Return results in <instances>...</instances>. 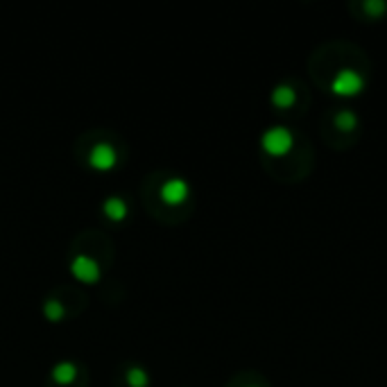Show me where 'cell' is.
<instances>
[{"label":"cell","instance_id":"obj_1","mask_svg":"<svg viewBox=\"0 0 387 387\" xmlns=\"http://www.w3.org/2000/svg\"><path fill=\"white\" fill-rule=\"evenodd\" d=\"M261 147L267 156H274V159H281L288 156L293 152L295 147V134L293 129H288L283 125H274V127H267L263 136H261Z\"/></svg>","mask_w":387,"mask_h":387},{"label":"cell","instance_id":"obj_7","mask_svg":"<svg viewBox=\"0 0 387 387\" xmlns=\"http://www.w3.org/2000/svg\"><path fill=\"white\" fill-rule=\"evenodd\" d=\"M78 376H80V369L73 360H59L55 367L50 369V379L55 381V385H61V387L73 385L78 381Z\"/></svg>","mask_w":387,"mask_h":387},{"label":"cell","instance_id":"obj_8","mask_svg":"<svg viewBox=\"0 0 387 387\" xmlns=\"http://www.w3.org/2000/svg\"><path fill=\"white\" fill-rule=\"evenodd\" d=\"M270 102L276 106V109H290L297 102V91L295 86L290 84H276L272 93H270Z\"/></svg>","mask_w":387,"mask_h":387},{"label":"cell","instance_id":"obj_2","mask_svg":"<svg viewBox=\"0 0 387 387\" xmlns=\"http://www.w3.org/2000/svg\"><path fill=\"white\" fill-rule=\"evenodd\" d=\"M364 86H367V80L356 68H340L336 78L331 80V91L338 98H356V95L364 91Z\"/></svg>","mask_w":387,"mask_h":387},{"label":"cell","instance_id":"obj_11","mask_svg":"<svg viewBox=\"0 0 387 387\" xmlns=\"http://www.w3.org/2000/svg\"><path fill=\"white\" fill-rule=\"evenodd\" d=\"M125 381L129 387H149V371L138 367V364H134V367H129L127 374H125Z\"/></svg>","mask_w":387,"mask_h":387},{"label":"cell","instance_id":"obj_13","mask_svg":"<svg viewBox=\"0 0 387 387\" xmlns=\"http://www.w3.org/2000/svg\"><path fill=\"white\" fill-rule=\"evenodd\" d=\"M247 387H261V385H247Z\"/></svg>","mask_w":387,"mask_h":387},{"label":"cell","instance_id":"obj_9","mask_svg":"<svg viewBox=\"0 0 387 387\" xmlns=\"http://www.w3.org/2000/svg\"><path fill=\"white\" fill-rule=\"evenodd\" d=\"M333 123H336V127L340 129V132L349 134V132H353V129L360 125V118H358V113L353 109H340L336 113V118H333Z\"/></svg>","mask_w":387,"mask_h":387},{"label":"cell","instance_id":"obj_4","mask_svg":"<svg viewBox=\"0 0 387 387\" xmlns=\"http://www.w3.org/2000/svg\"><path fill=\"white\" fill-rule=\"evenodd\" d=\"M159 197L166 207H181L190 197V184L184 177H168L159 188Z\"/></svg>","mask_w":387,"mask_h":387},{"label":"cell","instance_id":"obj_3","mask_svg":"<svg viewBox=\"0 0 387 387\" xmlns=\"http://www.w3.org/2000/svg\"><path fill=\"white\" fill-rule=\"evenodd\" d=\"M70 274L82 283H98L102 276V267L98 263V258H93L89 254H78L73 256V261L68 265Z\"/></svg>","mask_w":387,"mask_h":387},{"label":"cell","instance_id":"obj_5","mask_svg":"<svg viewBox=\"0 0 387 387\" xmlns=\"http://www.w3.org/2000/svg\"><path fill=\"white\" fill-rule=\"evenodd\" d=\"M121 154L111 143H95L89 152V166L98 172H109L118 166Z\"/></svg>","mask_w":387,"mask_h":387},{"label":"cell","instance_id":"obj_12","mask_svg":"<svg viewBox=\"0 0 387 387\" xmlns=\"http://www.w3.org/2000/svg\"><path fill=\"white\" fill-rule=\"evenodd\" d=\"M362 12L367 16H371V18H381L387 12V3L385 0H364Z\"/></svg>","mask_w":387,"mask_h":387},{"label":"cell","instance_id":"obj_6","mask_svg":"<svg viewBox=\"0 0 387 387\" xmlns=\"http://www.w3.org/2000/svg\"><path fill=\"white\" fill-rule=\"evenodd\" d=\"M102 215L109 222H123L129 215V204L121 195H109L102 199Z\"/></svg>","mask_w":387,"mask_h":387},{"label":"cell","instance_id":"obj_10","mask_svg":"<svg viewBox=\"0 0 387 387\" xmlns=\"http://www.w3.org/2000/svg\"><path fill=\"white\" fill-rule=\"evenodd\" d=\"M43 315H46L48 321H61L66 317V306H63V301L57 299V297H48L43 301Z\"/></svg>","mask_w":387,"mask_h":387}]
</instances>
